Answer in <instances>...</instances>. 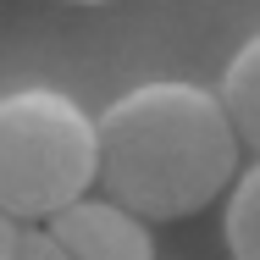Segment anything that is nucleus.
I'll return each instance as SVG.
<instances>
[{
    "label": "nucleus",
    "instance_id": "obj_3",
    "mask_svg": "<svg viewBox=\"0 0 260 260\" xmlns=\"http://www.w3.org/2000/svg\"><path fill=\"white\" fill-rule=\"evenodd\" d=\"M17 260H155L150 221L127 216L111 200L83 194L78 205L22 227Z\"/></svg>",
    "mask_w": 260,
    "mask_h": 260
},
{
    "label": "nucleus",
    "instance_id": "obj_2",
    "mask_svg": "<svg viewBox=\"0 0 260 260\" xmlns=\"http://www.w3.org/2000/svg\"><path fill=\"white\" fill-rule=\"evenodd\" d=\"M94 188V122L55 89L0 100V210L34 227Z\"/></svg>",
    "mask_w": 260,
    "mask_h": 260
},
{
    "label": "nucleus",
    "instance_id": "obj_6",
    "mask_svg": "<svg viewBox=\"0 0 260 260\" xmlns=\"http://www.w3.org/2000/svg\"><path fill=\"white\" fill-rule=\"evenodd\" d=\"M17 238H22V227L0 210V260H17Z\"/></svg>",
    "mask_w": 260,
    "mask_h": 260
},
{
    "label": "nucleus",
    "instance_id": "obj_1",
    "mask_svg": "<svg viewBox=\"0 0 260 260\" xmlns=\"http://www.w3.org/2000/svg\"><path fill=\"white\" fill-rule=\"evenodd\" d=\"M244 144L221 100L200 83H144L94 122L100 200L139 221H183L221 200Z\"/></svg>",
    "mask_w": 260,
    "mask_h": 260
},
{
    "label": "nucleus",
    "instance_id": "obj_7",
    "mask_svg": "<svg viewBox=\"0 0 260 260\" xmlns=\"http://www.w3.org/2000/svg\"><path fill=\"white\" fill-rule=\"evenodd\" d=\"M72 6H105V0H72Z\"/></svg>",
    "mask_w": 260,
    "mask_h": 260
},
{
    "label": "nucleus",
    "instance_id": "obj_4",
    "mask_svg": "<svg viewBox=\"0 0 260 260\" xmlns=\"http://www.w3.org/2000/svg\"><path fill=\"white\" fill-rule=\"evenodd\" d=\"M216 100H221V111H227V122H233L238 144L260 155V34L233 55V61H227Z\"/></svg>",
    "mask_w": 260,
    "mask_h": 260
},
{
    "label": "nucleus",
    "instance_id": "obj_5",
    "mask_svg": "<svg viewBox=\"0 0 260 260\" xmlns=\"http://www.w3.org/2000/svg\"><path fill=\"white\" fill-rule=\"evenodd\" d=\"M221 238L233 260H260V160L233 177V200L221 216Z\"/></svg>",
    "mask_w": 260,
    "mask_h": 260
}]
</instances>
